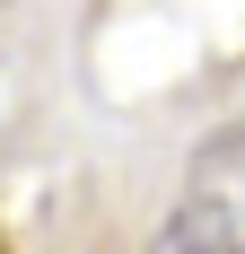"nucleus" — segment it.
I'll return each instance as SVG.
<instances>
[{
	"instance_id": "f257e3e1",
	"label": "nucleus",
	"mask_w": 245,
	"mask_h": 254,
	"mask_svg": "<svg viewBox=\"0 0 245 254\" xmlns=\"http://www.w3.org/2000/svg\"><path fill=\"white\" fill-rule=\"evenodd\" d=\"M184 193H201V202H219L228 219L245 228V131H219V140H210V149L193 158V184H184Z\"/></svg>"
},
{
	"instance_id": "f03ea898",
	"label": "nucleus",
	"mask_w": 245,
	"mask_h": 254,
	"mask_svg": "<svg viewBox=\"0 0 245 254\" xmlns=\"http://www.w3.org/2000/svg\"><path fill=\"white\" fill-rule=\"evenodd\" d=\"M0 254H9V237H0Z\"/></svg>"
}]
</instances>
